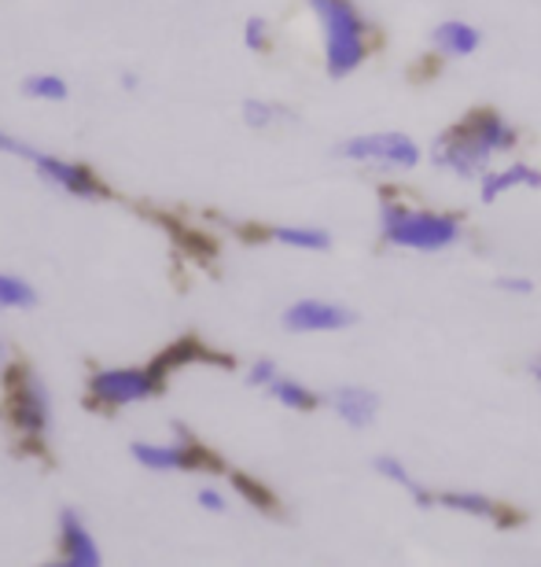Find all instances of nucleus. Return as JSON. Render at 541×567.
<instances>
[{
    "label": "nucleus",
    "mask_w": 541,
    "mask_h": 567,
    "mask_svg": "<svg viewBox=\"0 0 541 567\" xmlns=\"http://www.w3.org/2000/svg\"><path fill=\"white\" fill-rule=\"evenodd\" d=\"M516 144H520V133L509 118L493 115V111H476L465 122H457L454 130L438 133L427 158L460 181H479Z\"/></svg>",
    "instance_id": "nucleus-1"
},
{
    "label": "nucleus",
    "mask_w": 541,
    "mask_h": 567,
    "mask_svg": "<svg viewBox=\"0 0 541 567\" xmlns=\"http://www.w3.org/2000/svg\"><path fill=\"white\" fill-rule=\"evenodd\" d=\"M379 236L387 247L413 255H438L449 251L460 240V218L446 210L431 207H413L402 199H383L379 203Z\"/></svg>",
    "instance_id": "nucleus-2"
},
{
    "label": "nucleus",
    "mask_w": 541,
    "mask_h": 567,
    "mask_svg": "<svg viewBox=\"0 0 541 567\" xmlns=\"http://www.w3.org/2000/svg\"><path fill=\"white\" fill-rule=\"evenodd\" d=\"M310 11L321 27L324 66L332 78H351L368 55V30L351 0H310Z\"/></svg>",
    "instance_id": "nucleus-3"
},
{
    "label": "nucleus",
    "mask_w": 541,
    "mask_h": 567,
    "mask_svg": "<svg viewBox=\"0 0 541 567\" xmlns=\"http://www.w3.org/2000/svg\"><path fill=\"white\" fill-rule=\"evenodd\" d=\"M340 158L354 166L376 169V174H409V169L424 163V147L409 133L372 130V133H357V137H346L340 144Z\"/></svg>",
    "instance_id": "nucleus-4"
},
{
    "label": "nucleus",
    "mask_w": 541,
    "mask_h": 567,
    "mask_svg": "<svg viewBox=\"0 0 541 567\" xmlns=\"http://www.w3.org/2000/svg\"><path fill=\"white\" fill-rule=\"evenodd\" d=\"M159 377L152 369H104L96 372L89 391H93L96 402L104 405H133V402H144L159 391Z\"/></svg>",
    "instance_id": "nucleus-5"
},
{
    "label": "nucleus",
    "mask_w": 541,
    "mask_h": 567,
    "mask_svg": "<svg viewBox=\"0 0 541 567\" xmlns=\"http://www.w3.org/2000/svg\"><path fill=\"white\" fill-rule=\"evenodd\" d=\"M8 388H11V416H15V424L27 431V435H44V427H49V391H44V383L33 377L30 369H11L8 377Z\"/></svg>",
    "instance_id": "nucleus-6"
},
{
    "label": "nucleus",
    "mask_w": 541,
    "mask_h": 567,
    "mask_svg": "<svg viewBox=\"0 0 541 567\" xmlns=\"http://www.w3.org/2000/svg\"><path fill=\"white\" fill-rule=\"evenodd\" d=\"M354 324V310L329 299H299L284 310V328L295 336H329Z\"/></svg>",
    "instance_id": "nucleus-7"
},
{
    "label": "nucleus",
    "mask_w": 541,
    "mask_h": 567,
    "mask_svg": "<svg viewBox=\"0 0 541 567\" xmlns=\"http://www.w3.org/2000/svg\"><path fill=\"white\" fill-rule=\"evenodd\" d=\"M476 185H479V199L487 203V207H493V203H501L504 196H512V192L541 188V169L523 163V158H509V163H493Z\"/></svg>",
    "instance_id": "nucleus-8"
},
{
    "label": "nucleus",
    "mask_w": 541,
    "mask_h": 567,
    "mask_svg": "<svg viewBox=\"0 0 541 567\" xmlns=\"http://www.w3.org/2000/svg\"><path fill=\"white\" fill-rule=\"evenodd\" d=\"M332 413L340 416L346 427H372L379 416V394L372 388H361V383H343V388H335L329 399Z\"/></svg>",
    "instance_id": "nucleus-9"
},
{
    "label": "nucleus",
    "mask_w": 541,
    "mask_h": 567,
    "mask_svg": "<svg viewBox=\"0 0 541 567\" xmlns=\"http://www.w3.org/2000/svg\"><path fill=\"white\" fill-rule=\"evenodd\" d=\"M133 457H137L144 468L180 472V468H196L202 461V453L191 446V442H137V446H133Z\"/></svg>",
    "instance_id": "nucleus-10"
},
{
    "label": "nucleus",
    "mask_w": 541,
    "mask_h": 567,
    "mask_svg": "<svg viewBox=\"0 0 541 567\" xmlns=\"http://www.w3.org/2000/svg\"><path fill=\"white\" fill-rule=\"evenodd\" d=\"M431 44L443 60H468V55L479 52L482 33L476 22H468V19H443L431 30Z\"/></svg>",
    "instance_id": "nucleus-11"
},
{
    "label": "nucleus",
    "mask_w": 541,
    "mask_h": 567,
    "mask_svg": "<svg viewBox=\"0 0 541 567\" xmlns=\"http://www.w3.org/2000/svg\"><path fill=\"white\" fill-rule=\"evenodd\" d=\"M30 163L38 166V174L44 181H52V185L74 192V196H96V192H100L93 174H89V169H82L77 163H63V158L44 155V152H30Z\"/></svg>",
    "instance_id": "nucleus-12"
},
{
    "label": "nucleus",
    "mask_w": 541,
    "mask_h": 567,
    "mask_svg": "<svg viewBox=\"0 0 541 567\" xmlns=\"http://www.w3.org/2000/svg\"><path fill=\"white\" fill-rule=\"evenodd\" d=\"M60 530H63V535H60L63 564H71V567H96L100 564V549H96L93 535L85 530L82 516H77V513H63Z\"/></svg>",
    "instance_id": "nucleus-13"
},
{
    "label": "nucleus",
    "mask_w": 541,
    "mask_h": 567,
    "mask_svg": "<svg viewBox=\"0 0 541 567\" xmlns=\"http://www.w3.org/2000/svg\"><path fill=\"white\" fill-rule=\"evenodd\" d=\"M372 468H376V475L379 480H387V483H394V486H402L405 494L413 497L416 505L420 508H435L438 505V494H431L427 486H420L413 480V472L405 468V461L402 457H391V453H379L376 461H372Z\"/></svg>",
    "instance_id": "nucleus-14"
},
{
    "label": "nucleus",
    "mask_w": 541,
    "mask_h": 567,
    "mask_svg": "<svg viewBox=\"0 0 541 567\" xmlns=\"http://www.w3.org/2000/svg\"><path fill=\"white\" fill-rule=\"evenodd\" d=\"M438 505L449 508V513L460 516H476V519H493V524H504V513L493 497L479 494V491H446L438 494Z\"/></svg>",
    "instance_id": "nucleus-15"
},
{
    "label": "nucleus",
    "mask_w": 541,
    "mask_h": 567,
    "mask_svg": "<svg viewBox=\"0 0 541 567\" xmlns=\"http://www.w3.org/2000/svg\"><path fill=\"white\" fill-rule=\"evenodd\" d=\"M273 240L291 247V251H329L332 236L324 229H313V225H277Z\"/></svg>",
    "instance_id": "nucleus-16"
},
{
    "label": "nucleus",
    "mask_w": 541,
    "mask_h": 567,
    "mask_svg": "<svg viewBox=\"0 0 541 567\" xmlns=\"http://www.w3.org/2000/svg\"><path fill=\"white\" fill-rule=\"evenodd\" d=\"M269 394H273V399L291 413H313L321 405V399L313 394V388H306V383H299V380H288V377H277L273 388H269Z\"/></svg>",
    "instance_id": "nucleus-17"
},
{
    "label": "nucleus",
    "mask_w": 541,
    "mask_h": 567,
    "mask_svg": "<svg viewBox=\"0 0 541 567\" xmlns=\"http://www.w3.org/2000/svg\"><path fill=\"white\" fill-rule=\"evenodd\" d=\"M33 306V288L22 277L0 274V310H27Z\"/></svg>",
    "instance_id": "nucleus-18"
},
{
    "label": "nucleus",
    "mask_w": 541,
    "mask_h": 567,
    "mask_svg": "<svg viewBox=\"0 0 541 567\" xmlns=\"http://www.w3.org/2000/svg\"><path fill=\"white\" fill-rule=\"evenodd\" d=\"M22 93L33 100H66V82L55 74H33V78H27Z\"/></svg>",
    "instance_id": "nucleus-19"
},
{
    "label": "nucleus",
    "mask_w": 541,
    "mask_h": 567,
    "mask_svg": "<svg viewBox=\"0 0 541 567\" xmlns=\"http://www.w3.org/2000/svg\"><path fill=\"white\" fill-rule=\"evenodd\" d=\"M280 115H284V111H280L277 104H266V100H247V104H243L247 126H254V130H269Z\"/></svg>",
    "instance_id": "nucleus-20"
},
{
    "label": "nucleus",
    "mask_w": 541,
    "mask_h": 567,
    "mask_svg": "<svg viewBox=\"0 0 541 567\" xmlns=\"http://www.w3.org/2000/svg\"><path fill=\"white\" fill-rule=\"evenodd\" d=\"M266 41H269V22L266 19H258V16H251L243 22V44L247 49H266Z\"/></svg>",
    "instance_id": "nucleus-21"
},
{
    "label": "nucleus",
    "mask_w": 541,
    "mask_h": 567,
    "mask_svg": "<svg viewBox=\"0 0 541 567\" xmlns=\"http://www.w3.org/2000/svg\"><path fill=\"white\" fill-rule=\"evenodd\" d=\"M280 377V369L273 365V361H269V358H258L254 361V365L251 369H247V380H251L254 383V388H273V380Z\"/></svg>",
    "instance_id": "nucleus-22"
},
{
    "label": "nucleus",
    "mask_w": 541,
    "mask_h": 567,
    "mask_svg": "<svg viewBox=\"0 0 541 567\" xmlns=\"http://www.w3.org/2000/svg\"><path fill=\"white\" fill-rule=\"evenodd\" d=\"M498 288H501V291H509V295H516V299H527V295L534 291V284L527 280V277H501V280H498Z\"/></svg>",
    "instance_id": "nucleus-23"
},
{
    "label": "nucleus",
    "mask_w": 541,
    "mask_h": 567,
    "mask_svg": "<svg viewBox=\"0 0 541 567\" xmlns=\"http://www.w3.org/2000/svg\"><path fill=\"white\" fill-rule=\"evenodd\" d=\"M199 505L207 508V513H225V505H229V502H225L221 491H214V486H202V491H199Z\"/></svg>",
    "instance_id": "nucleus-24"
},
{
    "label": "nucleus",
    "mask_w": 541,
    "mask_h": 567,
    "mask_svg": "<svg viewBox=\"0 0 541 567\" xmlns=\"http://www.w3.org/2000/svg\"><path fill=\"white\" fill-rule=\"evenodd\" d=\"M0 152H8V155H19V158H30V152H33V147L19 144L15 137H8V133H0Z\"/></svg>",
    "instance_id": "nucleus-25"
},
{
    "label": "nucleus",
    "mask_w": 541,
    "mask_h": 567,
    "mask_svg": "<svg viewBox=\"0 0 541 567\" xmlns=\"http://www.w3.org/2000/svg\"><path fill=\"white\" fill-rule=\"evenodd\" d=\"M534 377H538V383H541V354H538V361H534Z\"/></svg>",
    "instance_id": "nucleus-26"
}]
</instances>
